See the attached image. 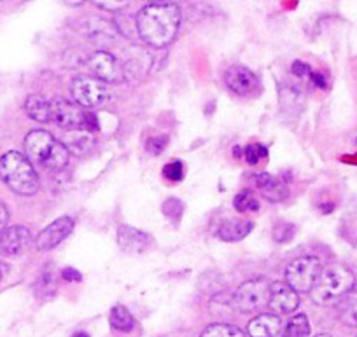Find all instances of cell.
<instances>
[{
    "mask_svg": "<svg viewBox=\"0 0 357 337\" xmlns=\"http://www.w3.org/2000/svg\"><path fill=\"white\" fill-rule=\"evenodd\" d=\"M268 306L275 311V315H291L300 306L298 292H294L286 281H275L270 285V302Z\"/></svg>",
    "mask_w": 357,
    "mask_h": 337,
    "instance_id": "8fae6325",
    "label": "cell"
},
{
    "mask_svg": "<svg viewBox=\"0 0 357 337\" xmlns=\"http://www.w3.org/2000/svg\"><path fill=\"white\" fill-rule=\"evenodd\" d=\"M86 118H88V112H84L77 103L67 102L63 98L51 102V121L56 123L60 128L68 130V132L86 130Z\"/></svg>",
    "mask_w": 357,
    "mask_h": 337,
    "instance_id": "ba28073f",
    "label": "cell"
},
{
    "mask_svg": "<svg viewBox=\"0 0 357 337\" xmlns=\"http://www.w3.org/2000/svg\"><path fill=\"white\" fill-rule=\"evenodd\" d=\"M356 143H357V136H356Z\"/></svg>",
    "mask_w": 357,
    "mask_h": 337,
    "instance_id": "8d00e7d4",
    "label": "cell"
},
{
    "mask_svg": "<svg viewBox=\"0 0 357 337\" xmlns=\"http://www.w3.org/2000/svg\"><path fill=\"white\" fill-rule=\"evenodd\" d=\"M268 302H270V285L264 278H254L236 288L229 304L240 313H256Z\"/></svg>",
    "mask_w": 357,
    "mask_h": 337,
    "instance_id": "5b68a950",
    "label": "cell"
},
{
    "mask_svg": "<svg viewBox=\"0 0 357 337\" xmlns=\"http://www.w3.org/2000/svg\"><path fill=\"white\" fill-rule=\"evenodd\" d=\"M356 283V278L349 269L342 266H329L322 269L310 290L312 301L321 306L338 302Z\"/></svg>",
    "mask_w": 357,
    "mask_h": 337,
    "instance_id": "277c9868",
    "label": "cell"
},
{
    "mask_svg": "<svg viewBox=\"0 0 357 337\" xmlns=\"http://www.w3.org/2000/svg\"><path fill=\"white\" fill-rule=\"evenodd\" d=\"M74 229V220L70 217H60L58 220H54L53 224H50L44 231H40V235L37 236L36 246L40 252H47V250H53L54 246L60 245L65 238L72 233Z\"/></svg>",
    "mask_w": 357,
    "mask_h": 337,
    "instance_id": "30bf717a",
    "label": "cell"
},
{
    "mask_svg": "<svg viewBox=\"0 0 357 337\" xmlns=\"http://www.w3.org/2000/svg\"><path fill=\"white\" fill-rule=\"evenodd\" d=\"M282 329V322L277 315L272 313H263L256 318L250 320L247 325V334L250 337H277Z\"/></svg>",
    "mask_w": 357,
    "mask_h": 337,
    "instance_id": "2e32d148",
    "label": "cell"
},
{
    "mask_svg": "<svg viewBox=\"0 0 357 337\" xmlns=\"http://www.w3.org/2000/svg\"><path fill=\"white\" fill-rule=\"evenodd\" d=\"M254 184L257 185L263 196L270 201H282L284 198L287 196V189L286 185L282 184L280 180H277L275 177L268 173H259V175H254Z\"/></svg>",
    "mask_w": 357,
    "mask_h": 337,
    "instance_id": "ac0fdd59",
    "label": "cell"
},
{
    "mask_svg": "<svg viewBox=\"0 0 357 337\" xmlns=\"http://www.w3.org/2000/svg\"><path fill=\"white\" fill-rule=\"evenodd\" d=\"M82 30L98 46H109V44L116 42L119 39L118 29L111 22H105V19L88 18L82 25Z\"/></svg>",
    "mask_w": 357,
    "mask_h": 337,
    "instance_id": "5bb4252c",
    "label": "cell"
},
{
    "mask_svg": "<svg viewBox=\"0 0 357 337\" xmlns=\"http://www.w3.org/2000/svg\"><path fill=\"white\" fill-rule=\"evenodd\" d=\"M0 180L11 191L22 196H32L39 191V177L29 157L11 150L0 157Z\"/></svg>",
    "mask_w": 357,
    "mask_h": 337,
    "instance_id": "3957f363",
    "label": "cell"
},
{
    "mask_svg": "<svg viewBox=\"0 0 357 337\" xmlns=\"http://www.w3.org/2000/svg\"><path fill=\"white\" fill-rule=\"evenodd\" d=\"M338 311L340 318L345 325L357 327V281L338 301Z\"/></svg>",
    "mask_w": 357,
    "mask_h": 337,
    "instance_id": "ffe728a7",
    "label": "cell"
},
{
    "mask_svg": "<svg viewBox=\"0 0 357 337\" xmlns=\"http://www.w3.org/2000/svg\"><path fill=\"white\" fill-rule=\"evenodd\" d=\"M151 242H153V240H151L149 235L139 231V229L130 228V226H121L118 231L119 246H121L123 252L132 253V256L146 252L151 246Z\"/></svg>",
    "mask_w": 357,
    "mask_h": 337,
    "instance_id": "9a60e30c",
    "label": "cell"
},
{
    "mask_svg": "<svg viewBox=\"0 0 357 337\" xmlns=\"http://www.w3.org/2000/svg\"><path fill=\"white\" fill-rule=\"evenodd\" d=\"M312 81L315 82V84H319L321 86V88H326V82H324V79H322V75L319 74V72H312Z\"/></svg>",
    "mask_w": 357,
    "mask_h": 337,
    "instance_id": "836d02e7",
    "label": "cell"
},
{
    "mask_svg": "<svg viewBox=\"0 0 357 337\" xmlns=\"http://www.w3.org/2000/svg\"><path fill=\"white\" fill-rule=\"evenodd\" d=\"M235 208L238 210V212H256V210L259 208V203L254 198L252 192L242 191L240 194H236Z\"/></svg>",
    "mask_w": 357,
    "mask_h": 337,
    "instance_id": "d4e9b609",
    "label": "cell"
},
{
    "mask_svg": "<svg viewBox=\"0 0 357 337\" xmlns=\"http://www.w3.org/2000/svg\"><path fill=\"white\" fill-rule=\"evenodd\" d=\"M167 136H154V139H151L149 142H147V150H149L151 154H156L158 156V154L163 152V149L167 147Z\"/></svg>",
    "mask_w": 357,
    "mask_h": 337,
    "instance_id": "f1b7e54d",
    "label": "cell"
},
{
    "mask_svg": "<svg viewBox=\"0 0 357 337\" xmlns=\"http://www.w3.org/2000/svg\"><path fill=\"white\" fill-rule=\"evenodd\" d=\"M74 337H89V336L86 332H77Z\"/></svg>",
    "mask_w": 357,
    "mask_h": 337,
    "instance_id": "e575fe53",
    "label": "cell"
},
{
    "mask_svg": "<svg viewBox=\"0 0 357 337\" xmlns=\"http://www.w3.org/2000/svg\"><path fill=\"white\" fill-rule=\"evenodd\" d=\"M183 170H184L183 163H181V161H174V163H168L167 166L163 168V175H165V178H168V180L177 182L183 178V175H184Z\"/></svg>",
    "mask_w": 357,
    "mask_h": 337,
    "instance_id": "83f0119b",
    "label": "cell"
},
{
    "mask_svg": "<svg viewBox=\"0 0 357 337\" xmlns=\"http://www.w3.org/2000/svg\"><path fill=\"white\" fill-rule=\"evenodd\" d=\"M293 74H296L298 77H310L312 70L307 63H303V61H294Z\"/></svg>",
    "mask_w": 357,
    "mask_h": 337,
    "instance_id": "f546056e",
    "label": "cell"
},
{
    "mask_svg": "<svg viewBox=\"0 0 357 337\" xmlns=\"http://www.w3.org/2000/svg\"><path fill=\"white\" fill-rule=\"evenodd\" d=\"M310 336V323L305 315H296L284 327L282 337H308Z\"/></svg>",
    "mask_w": 357,
    "mask_h": 337,
    "instance_id": "603a6c76",
    "label": "cell"
},
{
    "mask_svg": "<svg viewBox=\"0 0 357 337\" xmlns=\"http://www.w3.org/2000/svg\"><path fill=\"white\" fill-rule=\"evenodd\" d=\"M109 322H111L112 329L121 330V332H130L135 327V320L125 306H114L109 315Z\"/></svg>",
    "mask_w": 357,
    "mask_h": 337,
    "instance_id": "7402d4cb",
    "label": "cell"
},
{
    "mask_svg": "<svg viewBox=\"0 0 357 337\" xmlns=\"http://www.w3.org/2000/svg\"><path fill=\"white\" fill-rule=\"evenodd\" d=\"M243 157H245V161L249 164H256L261 159H266L268 149L261 146V143H249L245 147V150H243Z\"/></svg>",
    "mask_w": 357,
    "mask_h": 337,
    "instance_id": "484cf974",
    "label": "cell"
},
{
    "mask_svg": "<svg viewBox=\"0 0 357 337\" xmlns=\"http://www.w3.org/2000/svg\"><path fill=\"white\" fill-rule=\"evenodd\" d=\"M89 70L95 74V79L102 82H121L125 74L119 61L107 51H98L89 58Z\"/></svg>",
    "mask_w": 357,
    "mask_h": 337,
    "instance_id": "9c48e42d",
    "label": "cell"
},
{
    "mask_svg": "<svg viewBox=\"0 0 357 337\" xmlns=\"http://www.w3.org/2000/svg\"><path fill=\"white\" fill-rule=\"evenodd\" d=\"M37 290L40 294H51L54 290V271L51 273V271L46 269L40 274L39 280H37Z\"/></svg>",
    "mask_w": 357,
    "mask_h": 337,
    "instance_id": "4316f807",
    "label": "cell"
},
{
    "mask_svg": "<svg viewBox=\"0 0 357 337\" xmlns=\"http://www.w3.org/2000/svg\"><path fill=\"white\" fill-rule=\"evenodd\" d=\"M225 82L233 93L242 96L249 95V93H252V89L259 86L256 74L247 67H242V65H235V67L228 68L225 75Z\"/></svg>",
    "mask_w": 357,
    "mask_h": 337,
    "instance_id": "4fadbf2b",
    "label": "cell"
},
{
    "mask_svg": "<svg viewBox=\"0 0 357 337\" xmlns=\"http://www.w3.org/2000/svg\"><path fill=\"white\" fill-rule=\"evenodd\" d=\"M30 242H32V236L29 229L23 226H13L0 236V252L6 257H18L29 249Z\"/></svg>",
    "mask_w": 357,
    "mask_h": 337,
    "instance_id": "7c38bea8",
    "label": "cell"
},
{
    "mask_svg": "<svg viewBox=\"0 0 357 337\" xmlns=\"http://www.w3.org/2000/svg\"><path fill=\"white\" fill-rule=\"evenodd\" d=\"M25 110L30 119L37 123L51 121V102L40 95H30L25 102Z\"/></svg>",
    "mask_w": 357,
    "mask_h": 337,
    "instance_id": "44dd1931",
    "label": "cell"
},
{
    "mask_svg": "<svg viewBox=\"0 0 357 337\" xmlns=\"http://www.w3.org/2000/svg\"><path fill=\"white\" fill-rule=\"evenodd\" d=\"M8 220H9L8 206H6L4 203H0V231L8 226Z\"/></svg>",
    "mask_w": 357,
    "mask_h": 337,
    "instance_id": "1f68e13d",
    "label": "cell"
},
{
    "mask_svg": "<svg viewBox=\"0 0 357 337\" xmlns=\"http://www.w3.org/2000/svg\"><path fill=\"white\" fill-rule=\"evenodd\" d=\"M181 26V8L174 2H151L137 15V32L151 47L172 44Z\"/></svg>",
    "mask_w": 357,
    "mask_h": 337,
    "instance_id": "6da1fadb",
    "label": "cell"
},
{
    "mask_svg": "<svg viewBox=\"0 0 357 337\" xmlns=\"http://www.w3.org/2000/svg\"><path fill=\"white\" fill-rule=\"evenodd\" d=\"M63 278L68 281H81V274L75 269H72V267H67V269L63 271Z\"/></svg>",
    "mask_w": 357,
    "mask_h": 337,
    "instance_id": "d6a6232c",
    "label": "cell"
},
{
    "mask_svg": "<svg viewBox=\"0 0 357 337\" xmlns=\"http://www.w3.org/2000/svg\"><path fill=\"white\" fill-rule=\"evenodd\" d=\"M254 224L249 220H240V219H229L221 222L218 229V236L222 242L235 243L243 240L245 236H249V233L252 231Z\"/></svg>",
    "mask_w": 357,
    "mask_h": 337,
    "instance_id": "e0dca14e",
    "label": "cell"
},
{
    "mask_svg": "<svg viewBox=\"0 0 357 337\" xmlns=\"http://www.w3.org/2000/svg\"><path fill=\"white\" fill-rule=\"evenodd\" d=\"M25 152L30 163L46 168L47 171H61L67 168L70 154L61 142H58L51 133L36 130L25 139Z\"/></svg>",
    "mask_w": 357,
    "mask_h": 337,
    "instance_id": "7a4b0ae2",
    "label": "cell"
},
{
    "mask_svg": "<svg viewBox=\"0 0 357 337\" xmlns=\"http://www.w3.org/2000/svg\"><path fill=\"white\" fill-rule=\"evenodd\" d=\"M72 96L82 109H97L111 100L112 93L105 82L95 77L81 75L72 82Z\"/></svg>",
    "mask_w": 357,
    "mask_h": 337,
    "instance_id": "8992f818",
    "label": "cell"
},
{
    "mask_svg": "<svg viewBox=\"0 0 357 337\" xmlns=\"http://www.w3.org/2000/svg\"><path fill=\"white\" fill-rule=\"evenodd\" d=\"M321 273L322 264L317 257H300L287 266L286 283L294 292H310Z\"/></svg>",
    "mask_w": 357,
    "mask_h": 337,
    "instance_id": "52a82bcc",
    "label": "cell"
},
{
    "mask_svg": "<svg viewBox=\"0 0 357 337\" xmlns=\"http://www.w3.org/2000/svg\"><path fill=\"white\" fill-rule=\"evenodd\" d=\"M315 337H331V336H329V334H319V336H315Z\"/></svg>",
    "mask_w": 357,
    "mask_h": 337,
    "instance_id": "d590c367",
    "label": "cell"
},
{
    "mask_svg": "<svg viewBox=\"0 0 357 337\" xmlns=\"http://www.w3.org/2000/svg\"><path fill=\"white\" fill-rule=\"evenodd\" d=\"M200 337H245V334L235 325H226V323H214L208 325L202 332Z\"/></svg>",
    "mask_w": 357,
    "mask_h": 337,
    "instance_id": "cb8c5ba5",
    "label": "cell"
},
{
    "mask_svg": "<svg viewBox=\"0 0 357 337\" xmlns=\"http://www.w3.org/2000/svg\"><path fill=\"white\" fill-rule=\"evenodd\" d=\"M95 6L100 9H105V11H119V9L126 8V2H95Z\"/></svg>",
    "mask_w": 357,
    "mask_h": 337,
    "instance_id": "4dcf8cb0",
    "label": "cell"
},
{
    "mask_svg": "<svg viewBox=\"0 0 357 337\" xmlns=\"http://www.w3.org/2000/svg\"><path fill=\"white\" fill-rule=\"evenodd\" d=\"M65 149L68 152H74L77 156H82V154L89 152L91 147L95 146V139L93 135L86 130H74V132H67L63 136V142Z\"/></svg>",
    "mask_w": 357,
    "mask_h": 337,
    "instance_id": "d6986e66",
    "label": "cell"
}]
</instances>
